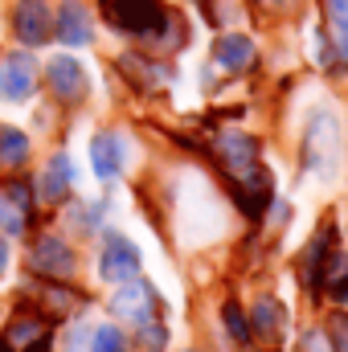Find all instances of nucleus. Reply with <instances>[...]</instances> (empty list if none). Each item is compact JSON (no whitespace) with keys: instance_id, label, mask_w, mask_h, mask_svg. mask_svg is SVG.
<instances>
[{"instance_id":"f257e3e1","label":"nucleus","mask_w":348,"mask_h":352,"mask_svg":"<svg viewBox=\"0 0 348 352\" xmlns=\"http://www.w3.org/2000/svg\"><path fill=\"white\" fill-rule=\"evenodd\" d=\"M111 311L123 316V320H131V324L140 328V324L160 320V295H156V287H152L148 278H127V283L111 295Z\"/></svg>"},{"instance_id":"f03ea898","label":"nucleus","mask_w":348,"mask_h":352,"mask_svg":"<svg viewBox=\"0 0 348 352\" xmlns=\"http://www.w3.org/2000/svg\"><path fill=\"white\" fill-rule=\"evenodd\" d=\"M303 164L320 176L336 168V119L328 111H316L303 131Z\"/></svg>"},{"instance_id":"7ed1b4c3","label":"nucleus","mask_w":348,"mask_h":352,"mask_svg":"<svg viewBox=\"0 0 348 352\" xmlns=\"http://www.w3.org/2000/svg\"><path fill=\"white\" fill-rule=\"evenodd\" d=\"M102 8H107V21L111 25H119L127 33H140V37H148L164 21L160 0H102Z\"/></svg>"},{"instance_id":"20e7f679","label":"nucleus","mask_w":348,"mask_h":352,"mask_svg":"<svg viewBox=\"0 0 348 352\" xmlns=\"http://www.w3.org/2000/svg\"><path fill=\"white\" fill-rule=\"evenodd\" d=\"M217 160H221V168L230 180H242V176H250L259 164V140L254 135H242V131H230V135H221L217 140Z\"/></svg>"},{"instance_id":"39448f33","label":"nucleus","mask_w":348,"mask_h":352,"mask_svg":"<svg viewBox=\"0 0 348 352\" xmlns=\"http://www.w3.org/2000/svg\"><path fill=\"white\" fill-rule=\"evenodd\" d=\"M29 263H33V270H37L41 278L62 283V278H70V274H74V250H70L62 238L45 234V238H37V242H33Z\"/></svg>"},{"instance_id":"423d86ee","label":"nucleus","mask_w":348,"mask_h":352,"mask_svg":"<svg viewBox=\"0 0 348 352\" xmlns=\"http://www.w3.org/2000/svg\"><path fill=\"white\" fill-rule=\"evenodd\" d=\"M37 90V62L29 54H12L0 66V98L4 102H25Z\"/></svg>"},{"instance_id":"0eeeda50","label":"nucleus","mask_w":348,"mask_h":352,"mask_svg":"<svg viewBox=\"0 0 348 352\" xmlns=\"http://www.w3.org/2000/svg\"><path fill=\"white\" fill-rule=\"evenodd\" d=\"M50 344V324L37 316H17L0 332V352H41Z\"/></svg>"},{"instance_id":"6e6552de","label":"nucleus","mask_w":348,"mask_h":352,"mask_svg":"<svg viewBox=\"0 0 348 352\" xmlns=\"http://www.w3.org/2000/svg\"><path fill=\"white\" fill-rule=\"evenodd\" d=\"M12 25H17V37L25 45H45L54 37V12H50L45 0H21Z\"/></svg>"},{"instance_id":"1a4fd4ad","label":"nucleus","mask_w":348,"mask_h":352,"mask_svg":"<svg viewBox=\"0 0 348 352\" xmlns=\"http://www.w3.org/2000/svg\"><path fill=\"white\" fill-rule=\"evenodd\" d=\"M135 270H140V250L127 238H107V246L98 254V274L107 283H127V278H135Z\"/></svg>"},{"instance_id":"9d476101","label":"nucleus","mask_w":348,"mask_h":352,"mask_svg":"<svg viewBox=\"0 0 348 352\" xmlns=\"http://www.w3.org/2000/svg\"><path fill=\"white\" fill-rule=\"evenodd\" d=\"M29 213H33V192H29V184L8 180L4 192H0V230H4V234H25Z\"/></svg>"},{"instance_id":"9b49d317","label":"nucleus","mask_w":348,"mask_h":352,"mask_svg":"<svg viewBox=\"0 0 348 352\" xmlns=\"http://www.w3.org/2000/svg\"><path fill=\"white\" fill-rule=\"evenodd\" d=\"M50 87L62 102H83L87 98V70L74 58H54L50 62Z\"/></svg>"},{"instance_id":"f8f14e48","label":"nucleus","mask_w":348,"mask_h":352,"mask_svg":"<svg viewBox=\"0 0 348 352\" xmlns=\"http://www.w3.org/2000/svg\"><path fill=\"white\" fill-rule=\"evenodd\" d=\"M90 164H94V173L102 176V180H115V176L123 173V164H127L123 135H115V131L94 135V144H90Z\"/></svg>"},{"instance_id":"ddd939ff","label":"nucleus","mask_w":348,"mask_h":352,"mask_svg":"<svg viewBox=\"0 0 348 352\" xmlns=\"http://www.w3.org/2000/svg\"><path fill=\"white\" fill-rule=\"evenodd\" d=\"M254 45H250V37H242V33H226V37H217V45H213V62L221 66V70H250L254 66Z\"/></svg>"},{"instance_id":"4468645a","label":"nucleus","mask_w":348,"mask_h":352,"mask_svg":"<svg viewBox=\"0 0 348 352\" xmlns=\"http://www.w3.org/2000/svg\"><path fill=\"white\" fill-rule=\"evenodd\" d=\"M70 188H74V160H70L66 152H58V156L45 164L41 180H37V192H41L45 201H62Z\"/></svg>"},{"instance_id":"2eb2a0df","label":"nucleus","mask_w":348,"mask_h":352,"mask_svg":"<svg viewBox=\"0 0 348 352\" xmlns=\"http://www.w3.org/2000/svg\"><path fill=\"white\" fill-rule=\"evenodd\" d=\"M58 41H66V45H87L90 41V12L78 4V0H66L62 4V12H58Z\"/></svg>"},{"instance_id":"dca6fc26","label":"nucleus","mask_w":348,"mask_h":352,"mask_svg":"<svg viewBox=\"0 0 348 352\" xmlns=\"http://www.w3.org/2000/svg\"><path fill=\"white\" fill-rule=\"evenodd\" d=\"M328 226H320V234L307 242V258H303V283L316 287V278H324V266H328Z\"/></svg>"},{"instance_id":"f3484780","label":"nucleus","mask_w":348,"mask_h":352,"mask_svg":"<svg viewBox=\"0 0 348 352\" xmlns=\"http://www.w3.org/2000/svg\"><path fill=\"white\" fill-rule=\"evenodd\" d=\"M29 160V140L17 127H0V168H21Z\"/></svg>"},{"instance_id":"a211bd4d","label":"nucleus","mask_w":348,"mask_h":352,"mask_svg":"<svg viewBox=\"0 0 348 352\" xmlns=\"http://www.w3.org/2000/svg\"><path fill=\"white\" fill-rule=\"evenodd\" d=\"M250 332H259L262 340H270V344L283 336V307L274 299H262L259 307H254V328Z\"/></svg>"},{"instance_id":"6ab92c4d","label":"nucleus","mask_w":348,"mask_h":352,"mask_svg":"<svg viewBox=\"0 0 348 352\" xmlns=\"http://www.w3.org/2000/svg\"><path fill=\"white\" fill-rule=\"evenodd\" d=\"M324 12H328V33L336 50L348 58V0H324Z\"/></svg>"},{"instance_id":"aec40b11","label":"nucleus","mask_w":348,"mask_h":352,"mask_svg":"<svg viewBox=\"0 0 348 352\" xmlns=\"http://www.w3.org/2000/svg\"><path fill=\"white\" fill-rule=\"evenodd\" d=\"M90 352H127V340H123L119 328L102 324V328H94V336H90Z\"/></svg>"},{"instance_id":"412c9836","label":"nucleus","mask_w":348,"mask_h":352,"mask_svg":"<svg viewBox=\"0 0 348 352\" xmlns=\"http://www.w3.org/2000/svg\"><path fill=\"white\" fill-rule=\"evenodd\" d=\"M221 320H226V332L234 336V344H246L254 332H250V324H246V316H242V307L238 303H226V311H221Z\"/></svg>"},{"instance_id":"4be33fe9","label":"nucleus","mask_w":348,"mask_h":352,"mask_svg":"<svg viewBox=\"0 0 348 352\" xmlns=\"http://www.w3.org/2000/svg\"><path fill=\"white\" fill-rule=\"evenodd\" d=\"M140 352H164L168 344V328L160 324V320H152V324H140Z\"/></svg>"},{"instance_id":"5701e85b","label":"nucleus","mask_w":348,"mask_h":352,"mask_svg":"<svg viewBox=\"0 0 348 352\" xmlns=\"http://www.w3.org/2000/svg\"><path fill=\"white\" fill-rule=\"evenodd\" d=\"M332 344H336V352H348V320H336V332H332Z\"/></svg>"},{"instance_id":"b1692460","label":"nucleus","mask_w":348,"mask_h":352,"mask_svg":"<svg viewBox=\"0 0 348 352\" xmlns=\"http://www.w3.org/2000/svg\"><path fill=\"white\" fill-rule=\"evenodd\" d=\"M4 266H8V246L0 242V278H4Z\"/></svg>"},{"instance_id":"393cba45","label":"nucleus","mask_w":348,"mask_h":352,"mask_svg":"<svg viewBox=\"0 0 348 352\" xmlns=\"http://www.w3.org/2000/svg\"><path fill=\"white\" fill-rule=\"evenodd\" d=\"M266 4H270V8H287L291 0H266Z\"/></svg>"}]
</instances>
